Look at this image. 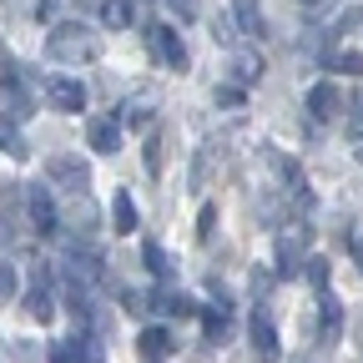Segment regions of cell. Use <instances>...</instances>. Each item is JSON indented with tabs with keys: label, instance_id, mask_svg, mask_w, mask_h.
Returning <instances> with one entry per match:
<instances>
[{
	"label": "cell",
	"instance_id": "cell-13",
	"mask_svg": "<svg viewBox=\"0 0 363 363\" xmlns=\"http://www.w3.org/2000/svg\"><path fill=\"white\" fill-rule=\"evenodd\" d=\"M111 222H116L121 238L136 233V202H131V192H116V197H111Z\"/></svg>",
	"mask_w": 363,
	"mask_h": 363
},
{
	"label": "cell",
	"instance_id": "cell-19",
	"mask_svg": "<svg viewBox=\"0 0 363 363\" xmlns=\"http://www.w3.org/2000/svg\"><path fill=\"white\" fill-rule=\"evenodd\" d=\"M101 21H106L111 30L131 26V0H101Z\"/></svg>",
	"mask_w": 363,
	"mask_h": 363
},
{
	"label": "cell",
	"instance_id": "cell-9",
	"mask_svg": "<svg viewBox=\"0 0 363 363\" xmlns=\"http://www.w3.org/2000/svg\"><path fill=\"white\" fill-rule=\"evenodd\" d=\"M308 116H313V121H333V116H338V91H333L328 81H318V86L308 91Z\"/></svg>",
	"mask_w": 363,
	"mask_h": 363
},
{
	"label": "cell",
	"instance_id": "cell-18",
	"mask_svg": "<svg viewBox=\"0 0 363 363\" xmlns=\"http://www.w3.org/2000/svg\"><path fill=\"white\" fill-rule=\"evenodd\" d=\"M0 152H11V157H26V152H30V147H26V136L16 131L11 116H0Z\"/></svg>",
	"mask_w": 363,
	"mask_h": 363
},
{
	"label": "cell",
	"instance_id": "cell-33",
	"mask_svg": "<svg viewBox=\"0 0 363 363\" xmlns=\"http://www.w3.org/2000/svg\"><path fill=\"white\" fill-rule=\"evenodd\" d=\"M358 162H363V147H358Z\"/></svg>",
	"mask_w": 363,
	"mask_h": 363
},
{
	"label": "cell",
	"instance_id": "cell-10",
	"mask_svg": "<svg viewBox=\"0 0 363 363\" xmlns=\"http://www.w3.org/2000/svg\"><path fill=\"white\" fill-rule=\"evenodd\" d=\"M136 353H142L147 363H167V353H172V333H167V328H147L142 338H136Z\"/></svg>",
	"mask_w": 363,
	"mask_h": 363
},
{
	"label": "cell",
	"instance_id": "cell-17",
	"mask_svg": "<svg viewBox=\"0 0 363 363\" xmlns=\"http://www.w3.org/2000/svg\"><path fill=\"white\" fill-rule=\"evenodd\" d=\"M343 106H348V111H343V131L353 136V142H363V91H353Z\"/></svg>",
	"mask_w": 363,
	"mask_h": 363
},
{
	"label": "cell",
	"instance_id": "cell-4",
	"mask_svg": "<svg viewBox=\"0 0 363 363\" xmlns=\"http://www.w3.org/2000/svg\"><path fill=\"white\" fill-rule=\"evenodd\" d=\"M91 51H96L91 30H81V26H61V30H51V56H61V61H86Z\"/></svg>",
	"mask_w": 363,
	"mask_h": 363
},
{
	"label": "cell",
	"instance_id": "cell-2",
	"mask_svg": "<svg viewBox=\"0 0 363 363\" xmlns=\"http://www.w3.org/2000/svg\"><path fill=\"white\" fill-rule=\"evenodd\" d=\"M147 40H152V51H157V61L167 66V71H187V45H182V35L172 30V26H147Z\"/></svg>",
	"mask_w": 363,
	"mask_h": 363
},
{
	"label": "cell",
	"instance_id": "cell-21",
	"mask_svg": "<svg viewBox=\"0 0 363 363\" xmlns=\"http://www.w3.org/2000/svg\"><path fill=\"white\" fill-rule=\"evenodd\" d=\"M328 267H333L328 257H308V262H303V272H308V283H313L318 293H323V288H328Z\"/></svg>",
	"mask_w": 363,
	"mask_h": 363
},
{
	"label": "cell",
	"instance_id": "cell-29",
	"mask_svg": "<svg viewBox=\"0 0 363 363\" xmlns=\"http://www.w3.org/2000/svg\"><path fill=\"white\" fill-rule=\"evenodd\" d=\"M147 162H152V172H162V136H152V142H147Z\"/></svg>",
	"mask_w": 363,
	"mask_h": 363
},
{
	"label": "cell",
	"instance_id": "cell-32",
	"mask_svg": "<svg viewBox=\"0 0 363 363\" xmlns=\"http://www.w3.org/2000/svg\"><path fill=\"white\" fill-rule=\"evenodd\" d=\"M358 348H363V318H358Z\"/></svg>",
	"mask_w": 363,
	"mask_h": 363
},
{
	"label": "cell",
	"instance_id": "cell-24",
	"mask_svg": "<svg viewBox=\"0 0 363 363\" xmlns=\"http://www.w3.org/2000/svg\"><path fill=\"white\" fill-rule=\"evenodd\" d=\"M353 26H363V11H358V6H348V11H343V16L333 21V30H338V35H348Z\"/></svg>",
	"mask_w": 363,
	"mask_h": 363
},
{
	"label": "cell",
	"instance_id": "cell-14",
	"mask_svg": "<svg viewBox=\"0 0 363 363\" xmlns=\"http://www.w3.org/2000/svg\"><path fill=\"white\" fill-rule=\"evenodd\" d=\"M202 323H207V338H222L227 328H233V303H227V298L212 303V308L202 313Z\"/></svg>",
	"mask_w": 363,
	"mask_h": 363
},
{
	"label": "cell",
	"instance_id": "cell-3",
	"mask_svg": "<svg viewBox=\"0 0 363 363\" xmlns=\"http://www.w3.org/2000/svg\"><path fill=\"white\" fill-rule=\"evenodd\" d=\"M45 172H51V182H61V192H86L91 187V167L71 152H56L51 162H45Z\"/></svg>",
	"mask_w": 363,
	"mask_h": 363
},
{
	"label": "cell",
	"instance_id": "cell-15",
	"mask_svg": "<svg viewBox=\"0 0 363 363\" xmlns=\"http://www.w3.org/2000/svg\"><path fill=\"white\" fill-rule=\"evenodd\" d=\"M26 313L35 318V323H51V318H56V298L45 288H35V293H26Z\"/></svg>",
	"mask_w": 363,
	"mask_h": 363
},
{
	"label": "cell",
	"instance_id": "cell-22",
	"mask_svg": "<svg viewBox=\"0 0 363 363\" xmlns=\"http://www.w3.org/2000/svg\"><path fill=\"white\" fill-rule=\"evenodd\" d=\"M142 257H147V272H152V278H167V252H162L157 242H147Z\"/></svg>",
	"mask_w": 363,
	"mask_h": 363
},
{
	"label": "cell",
	"instance_id": "cell-16",
	"mask_svg": "<svg viewBox=\"0 0 363 363\" xmlns=\"http://www.w3.org/2000/svg\"><path fill=\"white\" fill-rule=\"evenodd\" d=\"M257 76H262V61H257L252 51H238V56H233V81H238V86H252Z\"/></svg>",
	"mask_w": 363,
	"mask_h": 363
},
{
	"label": "cell",
	"instance_id": "cell-28",
	"mask_svg": "<svg viewBox=\"0 0 363 363\" xmlns=\"http://www.w3.org/2000/svg\"><path fill=\"white\" fill-rule=\"evenodd\" d=\"M252 293H257V298L272 293V272H252Z\"/></svg>",
	"mask_w": 363,
	"mask_h": 363
},
{
	"label": "cell",
	"instance_id": "cell-27",
	"mask_svg": "<svg viewBox=\"0 0 363 363\" xmlns=\"http://www.w3.org/2000/svg\"><path fill=\"white\" fill-rule=\"evenodd\" d=\"M217 106H242V91L238 86H227V91L217 86Z\"/></svg>",
	"mask_w": 363,
	"mask_h": 363
},
{
	"label": "cell",
	"instance_id": "cell-25",
	"mask_svg": "<svg viewBox=\"0 0 363 363\" xmlns=\"http://www.w3.org/2000/svg\"><path fill=\"white\" fill-rule=\"evenodd\" d=\"M16 293V267H6V262H0V303H6Z\"/></svg>",
	"mask_w": 363,
	"mask_h": 363
},
{
	"label": "cell",
	"instance_id": "cell-11",
	"mask_svg": "<svg viewBox=\"0 0 363 363\" xmlns=\"http://www.w3.org/2000/svg\"><path fill=\"white\" fill-rule=\"evenodd\" d=\"M147 308H157V313H172V318H192V313H197V303H192L187 293H157Z\"/></svg>",
	"mask_w": 363,
	"mask_h": 363
},
{
	"label": "cell",
	"instance_id": "cell-8",
	"mask_svg": "<svg viewBox=\"0 0 363 363\" xmlns=\"http://www.w3.org/2000/svg\"><path fill=\"white\" fill-rule=\"evenodd\" d=\"M86 142L96 147L101 157H111V152H121V131H116V121H111V116H96V121L86 126Z\"/></svg>",
	"mask_w": 363,
	"mask_h": 363
},
{
	"label": "cell",
	"instance_id": "cell-34",
	"mask_svg": "<svg viewBox=\"0 0 363 363\" xmlns=\"http://www.w3.org/2000/svg\"><path fill=\"white\" fill-rule=\"evenodd\" d=\"M303 6H313V0H303Z\"/></svg>",
	"mask_w": 363,
	"mask_h": 363
},
{
	"label": "cell",
	"instance_id": "cell-12",
	"mask_svg": "<svg viewBox=\"0 0 363 363\" xmlns=\"http://www.w3.org/2000/svg\"><path fill=\"white\" fill-rule=\"evenodd\" d=\"M233 21L242 35H262V11H257V0H233Z\"/></svg>",
	"mask_w": 363,
	"mask_h": 363
},
{
	"label": "cell",
	"instance_id": "cell-23",
	"mask_svg": "<svg viewBox=\"0 0 363 363\" xmlns=\"http://www.w3.org/2000/svg\"><path fill=\"white\" fill-rule=\"evenodd\" d=\"M333 338H338V303L323 298V343H333Z\"/></svg>",
	"mask_w": 363,
	"mask_h": 363
},
{
	"label": "cell",
	"instance_id": "cell-1",
	"mask_svg": "<svg viewBox=\"0 0 363 363\" xmlns=\"http://www.w3.org/2000/svg\"><path fill=\"white\" fill-rule=\"evenodd\" d=\"M308 247H313V227L308 222H288L278 233V272H298Z\"/></svg>",
	"mask_w": 363,
	"mask_h": 363
},
{
	"label": "cell",
	"instance_id": "cell-7",
	"mask_svg": "<svg viewBox=\"0 0 363 363\" xmlns=\"http://www.w3.org/2000/svg\"><path fill=\"white\" fill-rule=\"evenodd\" d=\"M283 353H278V333H272V323L257 313L252 318V363H278Z\"/></svg>",
	"mask_w": 363,
	"mask_h": 363
},
{
	"label": "cell",
	"instance_id": "cell-5",
	"mask_svg": "<svg viewBox=\"0 0 363 363\" xmlns=\"http://www.w3.org/2000/svg\"><path fill=\"white\" fill-rule=\"evenodd\" d=\"M45 96H51V106H56V111H66V116L86 111V86H81V81H71V76H51Z\"/></svg>",
	"mask_w": 363,
	"mask_h": 363
},
{
	"label": "cell",
	"instance_id": "cell-6",
	"mask_svg": "<svg viewBox=\"0 0 363 363\" xmlns=\"http://www.w3.org/2000/svg\"><path fill=\"white\" fill-rule=\"evenodd\" d=\"M26 207H30V227H35L40 238H51L56 227H61V222H56V207H51V192H45V187H30V192H26Z\"/></svg>",
	"mask_w": 363,
	"mask_h": 363
},
{
	"label": "cell",
	"instance_id": "cell-20",
	"mask_svg": "<svg viewBox=\"0 0 363 363\" xmlns=\"http://www.w3.org/2000/svg\"><path fill=\"white\" fill-rule=\"evenodd\" d=\"M328 71H343V76H363V56H358V51H333V56H328Z\"/></svg>",
	"mask_w": 363,
	"mask_h": 363
},
{
	"label": "cell",
	"instance_id": "cell-26",
	"mask_svg": "<svg viewBox=\"0 0 363 363\" xmlns=\"http://www.w3.org/2000/svg\"><path fill=\"white\" fill-rule=\"evenodd\" d=\"M212 222H217V207H202V217H197V238H212Z\"/></svg>",
	"mask_w": 363,
	"mask_h": 363
},
{
	"label": "cell",
	"instance_id": "cell-30",
	"mask_svg": "<svg viewBox=\"0 0 363 363\" xmlns=\"http://www.w3.org/2000/svg\"><path fill=\"white\" fill-rule=\"evenodd\" d=\"M16 358H21V363H35V343H21V348H16Z\"/></svg>",
	"mask_w": 363,
	"mask_h": 363
},
{
	"label": "cell",
	"instance_id": "cell-31",
	"mask_svg": "<svg viewBox=\"0 0 363 363\" xmlns=\"http://www.w3.org/2000/svg\"><path fill=\"white\" fill-rule=\"evenodd\" d=\"M353 257H358V267H363V238H353Z\"/></svg>",
	"mask_w": 363,
	"mask_h": 363
}]
</instances>
